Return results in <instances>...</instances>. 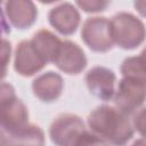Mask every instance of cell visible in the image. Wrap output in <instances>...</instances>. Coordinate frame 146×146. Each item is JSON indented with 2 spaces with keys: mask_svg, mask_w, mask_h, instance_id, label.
<instances>
[{
  "mask_svg": "<svg viewBox=\"0 0 146 146\" xmlns=\"http://www.w3.org/2000/svg\"><path fill=\"white\" fill-rule=\"evenodd\" d=\"M87 123L89 131L108 146H125L135 133L128 114L115 106L96 107L88 115Z\"/></svg>",
  "mask_w": 146,
  "mask_h": 146,
  "instance_id": "1",
  "label": "cell"
},
{
  "mask_svg": "<svg viewBox=\"0 0 146 146\" xmlns=\"http://www.w3.org/2000/svg\"><path fill=\"white\" fill-rule=\"evenodd\" d=\"M110 23L113 42L120 48L132 50L144 42L145 26L135 15L127 11H120L112 17Z\"/></svg>",
  "mask_w": 146,
  "mask_h": 146,
  "instance_id": "2",
  "label": "cell"
},
{
  "mask_svg": "<svg viewBox=\"0 0 146 146\" xmlns=\"http://www.w3.org/2000/svg\"><path fill=\"white\" fill-rule=\"evenodd\" d=\"M84 122L72 113L57 115L49 127V136L56 146H75L86 131Z\"/></svg>",
  "mask_w": 146,
  "mask_h": 146,
  "instance_id": "3",
  "label": "cell"
},
{
  "mask_svg": "<svg viewBox=\"0 0 146 146\" xmlns=\"http://www.w3.org/2000/svg\"><path fill=\"white\" fill-rule=\"evenodd\" d=\"M81 39L92 51L106 52L111 50L114 42L110 19L102 16L87 18L82 25Z\"/></svg>",
  "mask_w": 146,
  "mask_h": 146,
  "instance_id": "4",
  "label": "cell"
},
{
  "mask_svg": "<svg viewBox=\"0 0 146 146\" xmlns=\"http://www.w3.org/2000/svg\"><path fill=\"white\" fill-rule=\"evenodd\" d=\"M115 107L131 114L143 107L145 102V81L122 78L113 95Z\"/></svg>",
  "mask_w": 146,
  "mask_h": 146,
  "instance_id": "5",
  "label": "cell"
},
{
  "mask_svg": "<svg viewBox=\"0 0 146 146\" xmlns=\"http://www.w3.org/2000/svg\"><path fill=\"white\" fill-rule=\"evenodd\" d=\"M52 63L59 71L70 75H76L86 68L87 57L78 43L65 40L62 41L59 50Z\"/></svg>",
  "mask_w": 146,
  "mask_h": 146,
  "instance_id": "6",
  "label": "cell"
},
{
  "mask_svg": "<svg viewBox=\"0 0 146 146\" xmlns=\"http://www.w3.org/2000/svg\"><path fill=\"white\" fill-rule=\"evenodd\" d=\"M84 81L88 90L95 97L102 100L113 98L116 75L112 70L104 66H95L87 72Z\"/></svg>",
  "mask_w": 146,
  "mask_h": 146,
  "instance_id": "7",
  "label": "cell"
},
{
  "mask_svg": "<svg viewBox=\"0 0 146 146\" xmlns=\"http://www.w3.org/2000/svg\"><path fill=\"white\" fill-rule=\"evenodd\" d=\"M49 24L62 35H72L80 25V13L74 5L62 2L48 13Z\"/></svg>",
  "mask_w": 146,
  "mask_h": 146,
  "instance_id": "8",
  "label": "cell"
},
{
  "mask_svg": "<svg viewBox=\"0 0 146 146\" xmlns=\"http://www.w3.org/2000/svg\"><path fill=\"white\" fill-rule=\"evenodd\" d=\"M47 64L38 55L30 40L21 41L15 49L14 68L22 76H32L40 72Z\"/></svg>",
  "mask_w": 146,
  "mask_h": 146,
  "instance_id": "9",
  "label": "cell"
},
{
  "mask_svg": "<svg viewBox=\"0 0 146 146\" xmlns=\"http://www.w3.org/2000/svg\"><path fill=\"white\" fill-rule=\"evenodd\" d=\"M5 11L9 23L18 29H30L38 18V9L30 0H10L5 3Z\"/></svg>",
  "mask_w": 146,
  "mask_h": 146,
  "instance_id": "10",
  "label": "cell"
},
{
  "mask_svg": "<svg viewBox=\"0 0 146 146\" xmlns=\"http://www.w3.org/2000/svg\"><path fill=\"white\" fill-rule=\"evenodd\" d=\"M64 89V81L60 74L48 71L36 76L32 82L33 95L43 103L57 100Z\"/></svg>",
  "mask_w": 146,
  "mask_h": 146,
  "instance_id": "11",
  "label": "cell"
},
{
  "mask_svg": "<svg viewBox=\"0 0 146 146\" xmlns=\"http://www.w3.org/2000/svg\"><path fill=\"white\" fill-rule=\"evenodd\" d=\"M29 123V110L19 99L14 98L0 108V129L13 132Z\"/></svg>",
  "mask_w": 146,
  "mask_h": 146,
  "instance_id": "12",
  "label": "cell"
},
{
  "mask_svg": "<svg viewBox=\"0 0 146 146\" xmlns=\"http://www.w3.org/2000/svg\"><path fill=\"white\" fill-rule=\"evenodd\" d=\"M30 41L38 55L46 64L54 62L62 44V40L51 31L46 29L36 31Z\"/></svg>",
  "mask_w": 146,
  "mask_h": 146,
  "instance_id": "13",
  "label": "cell"
},
{
  "mask_svg": "<svg viewBox=\"0 0 146 146\" xmlns=\"http://www.w3.org/2000/svg\"><path fill=\"white\" fill-rule=\"evenodd\" d=\"M7 146H44V132L36 124H30L9 132Z\"/></svg>",
  "mask_w": 146,
  "mask_h": 146,
  "instance_id": "14",
  "label": "cell"
},
{
  "mask_svg": "<svg viewBox=\"0 0 146 146\" xmlns=\"http://www.w3.org/2000/svg\"><path fill=\"white\" fill-rule=\"evenodd\" d=\"M121 73L123 78L145 81L144 54L141 52L138 56H131L125 58L121 65Z\"/></svg>",
  "mask_w": 146,
  "mask_h": 146,
  "instance_id": "15",
  "label": "cell"
},
{
  "mask_svg": "<svg viewBox=\"0 0 146 146\" xmlns=\"http://www.w3.org/2000/svg\"><path fill=\"white\" fill-rule=\"evenodd\" d=\"M11 57V44L6 38H0V82L7 75Z\"/></svg>",
  "mask_w": 146,
  "mask_h": 146,
  "instance_id": "16",
  "label": "cell"
},
{
  "mask_svg": "<svg viewBox=\"0 0 146 146\" xmlns=\"http://www.w3.org/2000/svg\"><path fill=\"white\" fill-rule=\"evenodd\" d=\"M75 5L86 13H99L104 11L108 7L110 2L104 0H80L76 1Z\"/></svg>",
  "mask_w": 146,
  "mask_h": 146,
  "instance_id": "17",
  "label": "cell"
},
{
  "mask_svg": "<svg viewBox=\"0 0 146 146\" xmlns=\"http://www.w3.org/2000/svg\"><path fill=\"white\" fill-rule=\"evenodd\" d=\"M75 146H108L106 143H104L102 139H99L97 136H95L89 130H86L83 135L80 137Z\"/></svg>",
  "mask_w": 146,
  "mask_h": 146,
  "instance_id": "18",
  "label": "cell"
},
{
  "mask_svg": "<svg viewBox=\"0 0 146 146\" xmlns=\"http://www.w3.org/2000/svg\"><path fill=\"white\" fill-rule=\"evenodd\" d=\"M14 98H16L15 88L10 83L0 82V108Z\"/></svg>",
  "mask_w": 146,
  "mask_h": 146,
  "instance_id": "19",
  "label": "cell"
},
{
  "mask_svg": "<svg viewBox=\"0 0 146 146\" xmlns=\"http://www.w3.org/2000/svg\"><path fill=\"white\" fill-rule=\"evenodd\" d=\"M133 114V119L131 121V124L133 127V130H138L140 132V135L143 136V131H144V107L139 108L138 111H136Z\"/></svg>",
  "mask_w": 146,
  "mask_h": 146,
  "instance_id": "20",
  "label": "cell"
},
{
  "mask_svg": "<svg viewBox=\"0 0 146 146\" xmlns=\"http://www.w3.org/2000/svg\"><path fill=\"white\" fill-rule=\"evenodd\" d=\"M10 33L9 25L5 18V15L2 13V9L0 8V38H5L7 34Z\"/></svg>",
  "mask_w": 146,
  "mask_h": 146,
  "instance_id": "21",
  "label": "cell"
},
{
  "mask_svg": "<svg viewBox=\"0 0 146 146\" xmlns=\"http://www.w3.org/2000/svg\"><path fill=\"white\" fill-rule=\"evenodd\" d=\"M0 146H7V136L2 129H0Z\"/></svg>",
  "mask_w": 146,
  "mask_h": 146,
  "instance_id": "22",
  "label": "cell"
},
{
  "mask_svg": "<svg viewBox=\"0 0 146 146\" xmlns=\"http://www.w3.org/2000/svg\"><path fill=\"white\" fill-rule=\"evenodd\" d=\"M130 146H145V143H144V138H139L138 140L133 141Z\"/></svg>",
  "mask_w": 146,
  "mask_h": 146,
  "instance_id": "23",
  "label": "cell"
}]
</instances>
